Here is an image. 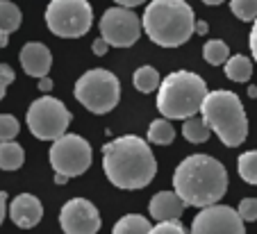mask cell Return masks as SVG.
<instances>
[{
    "instance_id": "obj_17",
    "label": "cell",
    "mask_w": 257,
    "mask_h": 234,
    "mask_svg": "<svg viewBox=\"0 0 257 234\" xmlns=\"http://www.w3.org/2000/svg\"><path fill=\"white\" fill-rule=\"evenodd\" d=\"M25 161L23 148L16 141H0V168L3 171H19Z\"/></svg>"
},
{
    "instance_id": "obj_3",
    "label": "cell",
    "mask_w": 257,
    "mask_h": 234,
    "mask_svg": "<svg viewBox=\"0 0 257 234\" xmlns=\"http://www.w3.org/2000/svg\"><path fill=\"white\" fill-rule=\"evenodd\" d=\"M141 23L146 37L162 48H178L196 32L194 10L187 0H153Z\"/></svg>"
},
{
    "instance_id": "obj_11",
    "label": "cell",
    "mask_w": 257,
    "mask_h": 234,
    "mask_svg": "<svg viewBox=\"0 0 257 234\" xmlns=\"http://www.w3.org/2000/svg\"><path fill=\"white\" fill-rule=\"evenodd\" d=\"M246 220L228 205H209L196 214L191 234H246Z\"/></svg>"
},
{
    "instance_id": "obj_25",
    "label": "cell",
    "mask_w": 257,
    "mask_h": 234,
    "mask_svg": "<svg viewBox=\"0 0 257 234\" xmlns=\"http://www.w3.org/2000/svg\"><path fill=\"white\" fill-rule=\"evenodd\" d=\"M230 12L239 21L250 23L257 19V0H230Z\"/></svg>"
},
{
    "instance_id": "obj_14",
    "label": "cell",
    "mask_w": 257,
    "mask_h": 234,
    "mask_svg": "<svg viewBox=\"0 0 257 234\" xmlns=\"http://www.w3.org/2000/svg\"><path fill=\"white\" fill-rule=\"evenodd\" d=\"M21 66L30 78H46L53 66V55L46 44L39 41H28L21 48Z\"/></svg>"
},
{
    "instance_id": "obj_22",
    "label": "cell",
    "mask_w": 257,
    "mask_h": 234,
    "mask_svg": "<svg viewBox=\"0 0 257 234\" xmlns=\"http://www.w3.org/2000/svg\"><path fill=\"white\" fill-rule=\"evenodd\" d=\"M175 139V130L166 118H160V121H153L151 127H148V141L157 143V146H169Z\"/></svg>"
},
{
    "instance_id": "obj_13",
    "label": "cell",
    "mask_w": 257,
    "mask_h": 234,
    "mask_svg": "<svg viewBox=\"0 0 257 234\" xmlns=\"http://www.w3.org/2000/svg\"><path fill=\"white\" fill-rule=\"evenodd\" d=\"M10 218L19 227L30 229L34 225H39V220L44 218V205H41V200L37 195L19 193L10 205Z\"/></svg>"
},
{
    "instance_id": "obj_20",
    "label": "cell",
    "mask_w": 257,
    "mask_h": 234,
    "mask_svg": "<svg viewBox=\"0 0 257 234\" xmlns=\"http://www.w3.org/2000/svg\"><path fill=\"white\" fill-rule=\"evenodd\" d=\"M182 134H185V139L189 143H205L209 139V134H212V127L207 125L205 118L191 116V118H187L185 125H182Z\"/></svg>"
},
{
    "instance_id": "obj_31",
    "label": "cell",
    "mask_w": 257,
    "mask_h": 234,
    "mask_svg": "<svg viewBox=\"0 0 257 234\" xmlns=\"http://www.w3.org/2000/svg\"><path fill=\"white\" fill-rule=\"evenodd\" d=\"M107 48H109V44H107V41L102 39V37H100V39L93 41V55H98V57H102V55L107 53Z\"/></svg>"
},
{
    "instance_id": "obj_7",
    "label": "cell",
    "mask_w": 257,
    "mask_h": 234,
    "mask_svg": "<svg viewBox=\"0 0 257 234\" xmlns=\"http://www.w3.org/2000/svg\"><path fill=\"white\" fill-rule=\"evenodd\" d=\"M93 10L89 0H50L46 7V25L62 39H78L91 30Z\"/></svg>"
},
{
    "instance_id": "obj_38",
    "label": "cell",
    "mask_w": 257,
    "mask_h": 234,
    "mask_svg": "<svg viewBox=\"0 0 257 234\" xmlns=\"http://www.w3.org/2000/svg\"><path fill=\"white\" fill-rule=\"evenodd\" d=\"M248 96H250V98H257V87H248Z\"/></svg>"
},
{
    "instance_id": "obj_34",
    "label": "cell",
    "mask_w": 257,
    "mask_h": 234,
    "mask_svg": "<svg viewBox=\"0 0 257 234\" xmlns=\"http://www.w3.org/2000/svg\"><path fill=\"white\" fill-rule=\"evenodd\" d=\"M39 89H41L44 93H48L50 89H53V80H50L48 75H46V78H39Z\"/></svg>"
},
{
    "instance_id": "obj_37",
    "label": "cell",
    "mask_w": 257,
    "mask_h": 234,
    "mask_svg": "<svg viewBox=\"0 0 257 234\" xmlns=\"http://www.w3.org/2000/svg\"><path fill=\"white\" fill-rule=\"evenodd\" d=\"M203 3H205V5H221V3H223V0H203Z\"/></svg>"
},
{
    "instance_id": "obj_15",
    "label": "cell",
    "mask_w": 257,
    "mask_h": 234,
    "mask_svg": "<svg viewBox=\"0 0 257 234\" xmlns=\"http://www.w3.org/2000/svg\"><path fill=\"white\" fill-rule=\"evenodd\" d=\"M185 209H187L185 200L180 198L175 191H160V193L153 195L151 205H148V211H151V216L157 223L160 220H180Z\"/></svg>"
},
{
    "instance_id": "obj_8",
    "label": "cell",
    "mask_w": 257,
    "mask_h": 234,
    "mask_svg": "<svg viewBox=\"0 0 257 234\" xmlns=\"http://www.w3.org/2000/svg\"><path fill=\"white\" fill-rule=\"evenodd\" d=\"M28 127L41 141H55L66 134V127L71 123V112L64 107L62 100L53 96L37 98L28 109Z\"/></svg>"
},
{
    "instance_id": "obj_6",
    "label": "cell",
    "mask_w": 257,
    "mask_h": 234,
    "mask_svg": "<svg viewBox=\"0 0 257 234\" xmlns=\"http://www.w3.org/2000/svg\"><path fill=\"white\" fill-rule=\"evenodd\" d=\"M75 98L91 114H107L118 105L121 84L112 71L93 69L75 82Z\"/></svg>"
},
{
    "instance_id": "obj_10",
    "label": "cell",
    "mask_w": 257,
    "mask_h": 234,
    "mask_svg": "<svg viewBox=\"0 0 257 234\" xmlns=\"http://www.w3.org/2000/svg\"><path fill=\"white\" fill-rule=\"evenodd\" d=\"M100 37L112 46V48H130L139 41L144 23L130 7H109L100 16Z\"/></svg>"
},
{
    "instance_id": "obj_12",
    "label": "cell",
    "mask_w": 257,
    "mask_h": 234,
    "mask_svg": "<svg viewBox=\"0 0 257 234\" xmlns=\"http://www.w3.org/2000/svg\"><path fill=\"white\" fill-rule=\"evenodd\" d=\"M59 225L64 234H98L100 214L87 198H73L59 211Z\"/></svg>"
},
{
    "instance_id": "obj_28",
    "label": "cell",
    "mask_w": 257,
    "mask_h": 234,
    "mask_svg": "<svg viewBox=\"0 0 257 234\" xmlns=\"http://www.w3.org/2000/svg\"><path fill=\"white\" fill-rule=\"evenodd\" d=\"M237 211L246 223H255L257 220V198H243L241 202H239Z\"/></svg>"
},
{
    "instance_id": "obj_4",
    "label": "cell",
    "mask_w": 257,
    "mask_h": 234,
    "mask_svg": "<svg viewBox=\"0 0 257 234\" xmlns=\"http://www.w3.org/2000/svg\"><path fill=\"white\" fill-rule=\"evenodd\" d=\"M207 93V84L198 73L175 71L157 89V109L164 118L187 121L200 112Z\"/></svg>"
},
{
    "instance_id": "obj_32",
    "label": "cell",
    "mask_w": 257,
    "mask_h": 234,
    "mask_svg": "<svg viewBox=\"0 0 257 234\" xmlns=\"http://www.w3.org/2000/svg\"><path fill=\"white\" fill-rule=\"evenodd\" d=\"M5 214H7V193L5 191H0V225L5 220Z\"/></svg>"
},
{
    "instance_id": "obj_1",
    "label": "cell",
    "mask_w": 257,
    "mask_h": 234,
    "mask_svg": "<svg viewBox=\"0 0 257 234\" xmlns=\"http://www.w3.org/2000/svg\"><path fill=\"white\" fill-rule=\"evenodd\" d=\"M102 168L114 186L135 191L153 182L157 161L146 139L125 134L102 146Z\"/></svg>"
},
{
    "instance_id": "obj_30",
    "label": "cell",
    "mask_w": 257,
    "mask_h": 234,
    "mask_svg": "<svg viewBox=\"0 0 257 234\" xmlns=\"http://www.w3.org/2000/svg\"><path fill=\"white\" fill-rule=\"evenodd\" d=\"M248 46H250V53L257 62V19H255V25H252V30H250V37H248Z\"/></svg>"
},
{
    "instance_id": "obj_2",
    "label": "cell",
    "mask_w": 257,
    "mask_h": 234,
    "mask_svg": "<svg viewBox=\"0 0 257 234\" xmlns=\"http://www.w3.org/2000/svg\"><path fill=\"white\" fill-rule=\"evenodd\" d=\"M173 189L187 207L216 205L228 191L225 166L209 155H189L173 173Z\"/></svg>"
},
{
    "instance_id": "obj_24",
    "label": "cell",
    "mask_w": 257,
    "mask_h": 234,
    "mask_svg": "<svg viewBox=\"0 0 257 234\" xmlns=\"http://www.w3.org/2000/svg\"><path fill=\"white\" fill-rule=\"evenodd\" d=\"M237 168H239V175H241L243 182L257 186V150L243 152L237 161Z\"/></svg>"
},
{
    "instance_id": "obj_35",
    "label": "cell",
    "mask_w": 257,
    "mask_h": 234,
    "mask_svg": "<svg viewBox=\"0 0 257 234\" xmlns=\"http://www.w3.org/2000/svg\"><path fill=\"white\" fill-rule=\"evenodd\" d=\"M196 32L198 35H207V23L205 21H196Z\"/></svg>"
},
{
    "instance_id": "obj_23",
    "label": "cell",
    "mask_w": 257,
    "mask_h": 234,
    "mask_svg": "<svg viewBox=\"0 0 257 234\" xmlns=\"http://www.w3.org/2000/svg\"><path fill=\"white\" fill-rule=\"evenodd\" d=\"M203 57H205V62L212 64V66H221V64H225L230 59V48L225 46V41L212 39L203 46Z\"/></svg>"
},
{
    "instance_id": "obj_19",
    "label": "cell",
    "mask_w": 257,
    "mask_h": 234,
    "mask_svg": "<svg viewBox=\"0 0 257 234\" xmlns=\"http://www.w3.org/2000/svg\"><path fill=\"white\" fill-rule=\"evenodd\" d=\"M225 75L232 82H248L252 75V62L246 55H234L225 62Z\"/></svg>"
},
{
    "instance_id": "obj_16",
    "label": "cell",
    "mask_w": 257,
    "mask_h": 234,
    "mask_svg": "<svg viewBox=\"0 0 257 234\" xmlns=\"http://www.w3.org/2000/svg\"><path fill=\"white\" fill-rule=\"evenodd\" d=\"M21 21H23V14L19 7L10 0H0V48H5L10 35L21 28Z\"/></svg>"
},
{
    "instance_id": "obj_21",
    "label": "cell",
    "mask_w": 257,
    "mask_h": 234,
    "mask_svg": "<svg viewBox=\"0 0 257 234\" xmlns=\"http://www.w3.org/2000/svg\"><path fill=\"white\" fill-rule=\"evenodd\" d=\"M132 82H135L137 91L153 93L155 89H160L162 80H160V73H157L153 66H141V69L135 71V78H132Z\"/></svg>"
},
{
    "instance_id": "obj_18",
    "label": "cell",
    "mask_w": 257,
    "mask_h": 234,
    "mask_svg": "<svg viewBox=\"0 0 257 234\" xmlns=\"http://www.w3.org/2000/svg\"><path fill=\"white\" fill-rule=\"evenodd\" d=\"M151 220L141 214H127L116 220L112 234H148L151 232Z\"/></svg>"
},
{
    "instance_id": "obj_9",
    "label": "cell",
    "mask_w": 257,
    "mask_h": 234,
    "mask_svg": "<svg viewBox=\"0 0 257 234\" xmlns=\"http://www.w3.org/2000/svg\"><path fill=\"white\" fill-rule=\"evenodd\" d=\"M50 166L55 173H62L66 177H78L91 166L93 150L87 139L80 134H64L55 139L50 146Z\"/></svg>"
},
{
    "instance_id": "obj_33",
    "label": "cell",
    "mask_w": 257,
    "mask_h": 234,
    "mask_svg": "<svg viewBox=\"0 0 257 234\" xmlns=\"http://www.w3.org/2000/svg\"><path fill=\"white\" fill-rule=\"evenodd\" d=\"M114 3H118V5H121V7H130V10H132V7H139V5H144L146 0H114Z\"/></svg>"
},
{
    "instance_id": "obj_29",
    "label": "cell",
    "mask_w": 257,
    "mask_h": 234,
    "mask_svg": "<svg viewBox=\"0 0 257 234\" xmlns=\"http://www.w3.org/2000/svg\"><path fill=\"white\" fill-rule=\"evenodd\" d=\"M14 71H12V66H7V64H0V100L5 98L7 93V87H10L12 82H14Z\"/></svg>"
},
{
    "instance_id": "obj_27",
    "label": "cell",
    "mask_w": 257,
    "mask_h": 234,
    "mask_svg": "<svg viewBox=\"0 0 257 234\" xmlns=\"http://www.w3.org/2000/svg\"><path fill=\"white\" fill-rule=\"evenodd\" d=\"M148 234H191L180 220H160L155 227H151Z\"/></svg>"
},
{
    "instance_id": "obj_5",
    "label": "cell",
    "mask_w": 257,
    "mask_h": 234,
    "mask_svg": "<svg viewBox=\"0 0 257 234\" xmlns=\"http://www.w3.org/2000/svg\"><path fill=\"white\" fill-rule=\"evenodd\" d=\"M200 112H203V118L207 121V125L212 127V132H216L218 139L228 148H237L246 141L248 118L237 93L223 91V89L221 91H209Z\"/></svg>"
},
{
    "instance_id": "obj_26",
    "label": "cell",
    "mask_w": 257,
    "mask_h": 234,
    "mask_svg": "<svg viewBox=\"0 0 257 234\" xmlns=\"http://www.w3.org/2000/svg\"><path fill=\"white\" fill-rule=\"evenodd\" d=\"M21 125L12 114H0V141H12L19 137Z\"/></svg>"
},
{
    "instance_id": "obj_36",
    "label": "cell",
    "mask_w": 257,
    "mask_h": 234,
    "mask_svg": "<svg viewBox=\"0 0 257 234\" xmlns=\"http://www.w3.org/2000/svg\"><path fill=\"white\" fill-rule=\"evenodd\" d=\"M71 180V177H66V175H62V173H57V175H55V182H57V184H66V182Z\"/></svg>"
}]
</instances>
